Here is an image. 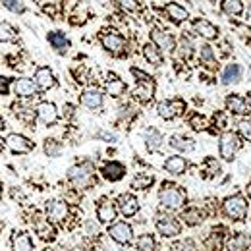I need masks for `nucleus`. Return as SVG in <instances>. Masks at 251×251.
I'll list each match as a JSON object with an SVG mask.
<instances>
[{"mask_svg":"<svg viewBox=\"0 0 251 251\" xmlns=\"http://www.w3.org/2000/svg\"><path fill=\"white\" fill-rule=\"evenodd\" d=\"M182 219H184V222H186L188 226H197V224H201V222L205 220V215H203L199 209L191 207V209L182 213Z\"/></svg>","mask_w":251,"mask_h":251,"instance_id":"obj_34","label":"nucleus"},{"mask_svg":"<svg viewBox=\"0 0 251 251\" xmlns=\"http://www.w3.org/2000/svg\"><path fill=\"white\" fill-rule=\"evenodd\" d=\"M250 246H251V238L248 234H244V232L232 236V238L226 242V250L228 251H248Z\"/></svg>","mask_w":251,"mask_h":251,"instance_id":"obj_24","label":"nucleus"},{"mask_svg":"<svg viewBox=\"0 0 251 251\" xmlns=\"http://www.w3.org/2000/svg\"><path fill=\"white\" fill-rule=\"evenodd\" d=\"M189 126H191L195 131H201V129L205 127V120H203L201 114H193V116L189 118Z\"/></svg>","mask_w":251,"mask_h":251,"instance_id":"obj_44","label":"nucleus"},{"mask_svg":"<svg viewBox=\"0 0 251 251\" xmlns=\"http://www.w3.org/2000/svg\"><path fill=\"white\" fill-rule=\"evenodd\" d=\"M155 226H157L158 234L164 236V238H176V236L182 232L180 222L176 219H172V217H166V215L158 217V219L155 220Z\"/></svg>","mask_w":251,"mask_h":251,"instance_id":"obj_8","label":"nucleus"},{"mask_svg":"<svg viewBox=\"0 0 251 251\" xmlns=\"http://www.w3.org/2000/svg\"><path fill=\"white\" fill-rule=\"evenodd\" d=\"M151 41L157 49H162V50H172L174 49V37L170 33H166L160 27H153L151 29Z\"/></svg>","mask_w":251,"mask_h":251,"instance_id":"obj_18","label":"nucleus"},{"mask_svg":"<svg viewBox=\"0 0 251 251\" xmlns=\"http://www.w3.org/2000/svg\"><path fill=\"white\" fill-rule=\"evenodd\" d=\"M201 62H215V52L211 45H203L201 47Z\"/></svg>","mask_w":251,"mask_h":251,"instance_id":"obj_42","label":"nucleus"},{"mask_svg":"<svg viewBox=\"0 0 251 251\" xmlns=\"http://www.w3.org/2000/svg\"><path fill=\"white\" fill-rule=\"evenodd\" d=\"M226 106H228V110H230L232 114H236V116L248 114V102H246L242 97H238V95H230V97L226 99Z\"/></svg>","mask_w":251,"mask_h":251,"instance_id":"obj_26","label":"nucleus"},{"mask_svg":"<svg viewBox=\"0 0 251 251\" xmlns=\"http://www.w3.org/2000/svg\"><path fill=\"white\" fill-rule=\"evenodd\" d=\"M43 151L47 157H60L62 153V141L54 139V137H47L43 143Z\"/></svg>","mask_w":251,"mask_h":251,"instance_id":"obj_32","label":"nucleus"},{"mask_svg":"<svg viewBox=\"0 0 251 251\" xmlns=\"http://www.w3.org/2000/svg\"><path fill=\"white\" fill-rule=\"evenodd\" d=\"M153 182H155V178L153 176H145L143 172L141 174H137L135 178H133V182H131V188L133 189H147L153 186Z\"/></svg>","mask_w":251,"mask_h":251,"instance_id":"obj_39","label":"nucleus"},{"mask_svg":"<svg viewBox=\"0 0 251 251\" xmlns=\"http://www.w3.org/2000/svg\"><path fill=\"white\" fill-rule=\"evenodd\" d=\"M100 43H102V47L108 50V52H112V54H120L122 50H124V37L120 35L118 31H104L100 35Z\"/></svg>","mask_w":251,"mask_h":251,"instance_id":"obj_11","label":"nucleus"},{"mask_svg":"<svg viewBox=\"0 0 251 251\" xmlns=\"http://www.w3.org/2000/svg\"><path fill=\"white\" fill-rule=\"evenodd\" d=\"M8 85H10V79L0 75V93H2V95L8 93Z\"/></svg>","mask_w":251,"mask_h":251,"instance_id":"obj_49","label":"nucleus"},{"mask_svg":"<svg viewBox=\"0 0 251 251\" xmlns=\"http://www.w3.org/2000/svg\"><path fill=\"white\" fill-rule=\"evenodd\" d=\"M6 147L14 153V155H27L35 149V143H33L29 137L22 135V133H10L6 137Z\"/></svg>","mask_w":251,"mask_h":251,"instance_id":"obj_4","label":"nucleus"},{"mask_svg":"<svg viewBox=\"0 0 251 251\" xmlns=\"http://www.w3.org/2000/svg\"><path fill=\"white\" fill-rule=\"evenodd\" d=\"M12 251H33V240L27 232H14L12 234Z\"/></svg>","mask_w":251,"mask_h":251,"instance_id":"obj_20","label":"nucleus"},{"mask_svg":"<svg viewBox=\"0 0 251 251\" xmlns=\"http://www.w3.org/2000/svg\"><path fill=\"white\" fill-rule=\"evenodd\" d=\"M33 81L37 83L39 91H49V89H52V87L56 85V77H54V74H52V70H50L49 66H41V68H37V72H35V79H33Z\"/></svg>","mask_w":251,"mask_h":251,"instance_id":"obj_12","label":"nucleus"},{"mask_svg":"<svg viewBox=\"0 0 251 251\" xmlns=\"http://www.w3.org/2000/svg\"><path fill=\"white\" fill-rule=\"evenodd\" d=\"M248 191H250V197H251V184H250V188H248Z\"/></svg>","mask_w":251,"mask_h":251,"instance_id":"obj_54","label":"nucleus"},{"mask_svg":"<svg viewBox=\"0 0 251 251\" xmlns=\"http://www.w3.org/2000/svg\"><path fill=\"white\" fill-rule=\"evenodd\" d=\"M122 251H124V250H122Z\"/></svg>","mask_w":251,"mask_h":251,"instance_id":"obj_57","label":"nucleus"},{"mask_svg":"<svg viewBox=\"0 0 251 251\" xmlns=\"http://www.w3.org/2000/svg\"><path fill=\"white\" fill-rule=\"evenodd\" d=\"M164 12H166V18H168L172 24H182V22H186L189 18L188 10L182 8V6L176 4V2H170V4L164 8Z\"/></svg>","mask_w":251,"mask_h":251,"instance_id":"obj_22","label":"nucleus"},{"mask_svg":"<svg viewBox=\"0 0 251 251\" xmlns=\"http://www.w3.org/2000/svg\"><path fill=\"white\" fill-rule=\"evenodd\" d=\"M106 91H108L110 97L118 99V97H122V95L126 93V83L118 75L110 74V75H108V81H106Z\"/></svg>","mask_w":251,"mask_h":251,"instance_id":"obj_30","label":"nucleus"},{"mask_svg":"<svg viewBox=\"0 0 251 251\" xmlns=\"http://www.w3.org/2000/svg\"><path fill=\"white\" fill-rule=\"evenodd\" d=\"M68 180L75 186L77 189H85L91 188L93 184H97V178H95V168L89 162H81V164H74L70 170H68Z\"/></svg>","mask_w":251,"mask_h":251,"instance_id":"obj_2","label":"nucleus"},{"mask_svg":"<svg viewBox=\"0 0 251 251\" xmlns=\"http://www.w3.org/2000/svg\"><path fill=\"white\" fill-rule=\"evenodd\" d=\"M143 56H145L147 62L153 64V66H160L162 64V54H160V50H158L153 43L143 45Z\"/></svg>","mask_w":251,"mask_h":251,"instance_id":"obj_31","label":"nucleus"},{"mask_svg":"<svg viewBox=\"0 0 251 251\" xmlns=\"http://www.w3.org/2000/svg\"><path fill=\"white\" fill-rule=\"evenodd\" d=\"M182 108H184V102H182V100H176V102H172V100H162V102L157 104V112L162 120H172V118H176V116L182 112Z\"/></svg>","mask_w":251,"mask_h":251,"instance_id":"obj_15","label":"nucleus"},{"mask_svg":"<svg viewBox=\"0 0 251 251\" xmlns=\"http://www.w3.org/2000/svg\"><path fill=\"white\" fill-rule=\"evenodd\" d=\"M45 213H47V219L50 220L52 224L54 222H64L68 217V203L66 201H58V199H52L45 205Z\"/></svg>","mask_w":251,"mask_h":251,"instance_id":"obj_10","label":"nucleus"},{"mask_svg":"<svg viewBox=\"0 0 251 251\" xmlns=\"http://www.w3.org/2000/svg\"><path fill=\"white\" fill-rule=\"evenodd\" d=\"M178 49H180V56H182V58L189 60V58L193 56V43H191L189 39H186V37H184V39L180 41Z\"/></svg>","mask_w":251,"mask_h":251,"instance_id":"obj_40","label":"nucleus"},{"mask_svg":"<svg viewBox=\"0 0 251 251\" xmlns=\"http://www.w3.org/2000/svg\"><path fill=\"white\" fill-rule=\"evenodd\" d=\"M186 199H188L186 191L180 188V186H176V184L164 182L162 188L158 189V201L166 209H172V211L174 209H182L186 205Z\"/></svg>","mask_w":251,"mask_h":251,"instance_id":"obj_1","label":"nucleus"},{"mask_svg":"<svg viewBox=\"0 0 251 251\" xmlns=\"http://www.w3.org/2000/svg\"><path fill=\"white\" fill-rule=\"evenodd\" d=\"M116 217H118V207H116V203H112V201H108V199H102V201L99 203V207H97V219H99V222H102V224H112Z\"/></svg>","mask_w":251,"mask_h":251,"instance_id":"obj_13","label":"nucleus"},{"mask_svg":"<svg viewBox=\"0 0 251 251\" xmlns=\"http://www.w3.org/2000/svg\"><path fill=\"white\" fill-rule=\"evenodd\" d=\"M12 91L16 97H20V99H31L35 95L39 93V87H37V83L29 79V77H20V79H14L12 81Z\"/></svg>","mask_w":251,"mask_h":251,"instance_id":"obj_9","label":"nucleus"},{"mask_svg":"<svg viewBox=\"0 0 251 251\" xmlns=\"http://www.w3.org/2000/svg\"><path fill=\"white\" fill-rule=\"evenodd\" d=\"M108 234L114 242L122 244V246H129L133 242V230L127 222H114V224H108Z\"/></svg>","mask_w":251,"mask_h":251,"instance_id":"obj_7","label":"nucleus"},{"mask_svg":"<svg viewBox=\"0 0 251 251\" xmlns=\"http://www.w3.org/2000/svg\"><path fill=\"white\" fill-rule=\"evenodd\" d=\"M2 2V6L6 8V10H10V12H14V14H24L25 12V6L20 2V0H0Z\"/></svg>","mask_w":251,"mask_h":251,"instance_id":"obj_41","label":"nucleus"},{"mask_svg":"<svg viewBox=\"0 0 251 251\" xmlns=\"http://www.w3.org/2000/svg\"><path fill=\"white\" fill-rule=\"evenodd\" d=\"M238 149H240V139H238V135H236L234 131H226V133H222V137H220V145H219L220 157L224 158V160H232L234 155L238 153Z\"/></svg>","mask_w":251,"mask_h":251,"instance_id":"obj_6","label":"nucleus"},{"mask_svg":"<svg viewBox=\"0 0 251 251\" xmlns=\"http://www.w3.org/2000/svg\"><path fill=\"white\" fill-rule=\"evenodd\" d=\"M0 195H2V191H0Z\"/></svg>","mask_w":251,"mask_h":251,"instance_id":"obj_56","label":"nucleus"},{"mask_svg":"<svg viewBox=\"0 0 251 251\" xmlns=\"http://www.w3.org/2000/svg\"><path fill=\"white\" fill-rule=\"evenodd\" d=\"M242 79V68L238 64H228L224 70H222V83L224 85H232V83H238Z\"/></svg>","mask_w":251,"mask_h":251,"instance_id":"obj_27","label":"nucleus"},{"mask_svg":"<svg viewBox=\"0 0 251 251\" xmlns=\"http://www.w3.org/2000/svg\"><path fill=\"white\" fill-rule=\"evenodd\" d=\"M33 2H37V4H41V2H43V0H33Z\"/></svg>","mask_w":251,"mask_h":251,"instance_id":"obj_53","label":"nucleus"},{"mask_svg":"<svg viewBox=\"0 0 251 251\" xmlns=\"http://www.w3.org/2000/svg\"><path fill=\"white\" fill-rule=\"evenodd\" d=\"M100 174H102V178L108 180V182H120L126 176V166L122 162H118V160H110V162H106V164L102 166Z\"/></svg>","mask_w":251,"mask_h":251,"instance_id":"obj_14","label":"nucleus"},{"mask_svg":"<svg viewBox=\"0 0 251 251\" xmlns=\"http://www.w3.org/2000/svg\"><path fill=\"white\" fill-rule=\"evenodd\" d=\"M193 29L199 33L203 39H209V41H213V39L219 37V29H217L211 22H207V20H203V18L193 20Z\"/></svg>","mask_w":251,"mask_h":251,"instance_id":"obj_21","label":"nucleus"},{"mask_svg":"<svg viewBox=\"0 0 251 251\" xmlns=\"http://www.w3.org/2000/svg\"><path fill=\"white\" fill-rule=\"evenodd\" d=\"M222 211L228 219L232 220H244L248 215V203L242 195H232V197H226L224 203H222Z\"/></svg>","mask_w":251,"mask_h":251,"instance_id":"obj_3","label":"nucleus"},{"mask_svg":"<svg viewBox=\"0 0 251 251\" xmlns=\"http://www.w3.org/2000/svg\"><path fill=\"white\" fill-rule=\"evenodd\" d=\"M164 170L168 174H174V176H182L186 170H188V160L180 155H174V157H168L164 160Z\"/></svg>","mask_w":251,"mask_h":251,"instance_id":"obj_19","label":"nucleus"},{"mask_svg":"<svg viewBox=\"0 0 251 251\" xmlns=\"http://www.w3.org/2000/svg\"><path fill=\"white\" fill-rule=\"evenodd\" d=\"M35 114L37 118L43 122L45 126H54L60 120V114H58V108L54 102H49V100H43L35 106Z\"/></svg>","mask_w":251,"mask_h":251,"instance_id":"obj_5","label":"nucleus"},{"mask_svg":"<svg viewBox=\"0 0 251 251\" xmlns=\"http://www.w3.org/2000/svg\"><path fill=\"white\" fill-rule=\"evenodd\" d=\"M172 250L174 251H193V244H191V242H182V244H176Z\"/></svg>","mask_w":251,"mask_h":251,"instance_id":"obj_48","label":"nucleus"},{"mask_svg":"<svg viewBox=\"0 0 251 251\" xmlns=\"http://www.w3.org/2000/svg\"><path fill=\"white\" fill-rule=\"evenodd\" d=\"M238 129H240V133L244 135V139L251 141V120L244 118V120H242V122L238 124Z\"/></svg>","mask_w":251,"mask_h":251,"instance_id":"obj_43","label":"nucleus"},{"mask_svg":"<svg viewBox=\"0 0 251 251\" xmlns=\"http://www.w3.org/2000/svg\"><path fill=\"white\" fill-rule=\"evenodd\" d=\"M14 108V112H16V116L20 118V120H24V122H27V124H33L35 122V110L29 108V106H22V104H14L12 106Z\"/></svg>","mask_w":251,"mask_h":251,"instance_id":"obj_35","label":"nucleus"},{"mask_svg":"<svg viewBox=\"0 0 251 251\" xmlns=\"http://www.w3.org/2000/svg\"><path fill=\"white\" fill-rule=\"evenodd\" d=\"M246 20H248V22H251V6L246 10Z\"/></svg>","mask_w":251,"mask_h":251,"instance_id":"obj_50","label":"nucleus"},{"mask_svg":"<svg viewBox=\"0 0 251 251\" xmlns=\"http://www.w3.org/2000/svg\"><path fill=\"white\" fill-rule=\"evenodd\" d=\"M118 211L124 215V217H133L139 213V201L135 195L131 193H122L118 197Z\"/></svg>","mask_w":251,"mask_h":251,"instance_id":"obj_16","label":"nucleus"},{"mask_svg":"<svg viewBox=\"0 0 251 251\" xmlns=\"http://www.w3.org/2000/svg\"><path fill=\"white\" fill-rule=\"evenodd\" d=\"M135 248H137V251H157V242H155V238L151 234H145V236H141L137 240Z\"/></svg>","mask_w":251,"mask_h":251,"instance_id":"obj_38","label":"nucleus"},{"mask_svg":"<svg viewBox=\"0 0 251 251\" xmlns=\"http://www.w3.org/2000/svg\"><path fill=\"white\" fill-rule=\"evenodd\" d=\"M47 41H49V45H50L56 52H60V54H64V52L70 49V41H68V37H66L62 31H50L47 35Z\"/></svg>","mask_w":251,"mask_h":251,"instance_id":"obj_23","label":"nucleus"},{"mask_svg":"<svg viewBox=\"0 0 251 251\" xmlns=\"http://www.w3.org/2000/svg\"><path fill=\"white\" fill-rule=\"evenodd\" d=\"M220 8H222V12L228 14V16H240V14L244 12L242 0H222V2H220Z\"/></svg>","mask_w":251,"mask_h":251,"instance_id":"obj_33","label":"nucleus"},{"mask_svg":"<svg viewBox=\"0 0 251 251\" xmlns=\"http://www.w3.org/2000/svg\"><path fill=\"white\" fill-rule=\"evenodd\" d=\"M4 127H6V124H4V118H2V116H0V131H2V129H4Z\"/></svg>","mask_w":251,"mask_h":251,"instance_id":"obj_51","label":"nucleus"},{"mask_svg":"<svg viewBox=\"0 0 251 251\" xmlns=\"http://www.w3.org/2000/svg\"><path fill=\"white\" fill-rule=\"evenodd\" d=\"M168 145H170L172 149H178V151H191V149H193V141H191V139L178 137V135L170 137V139H168Z\"/></svg>","mask_w":251,"mask_h":251,"instance_id":"obj_37","label":"nucleus"},{"mask_svg":"<svg viewBox=\"0 0 251 251\" xmlns=\"http://www.w3.org/2000/svg\"><path fill=\"white\" fill-rule=\"evenodd\" d=\"M16 39H18V31L8 22H0V41L2 43H14Z\"/></svg>","mask_w":251,"mask_h":251,"instance_id":"obj_36","label":"nucleus"},{"mask_svg":"<svg viewBox=\"0 0 251 251\" xmlns=\"http://www.w3.org/2000/svg\"><path fill=\"white\" fill-rule=\"evenodd\" d=\"M155 95V81H139L137 89H135V99H139L141 102H149Z\"/></svg>","mask_w":251,"mask_h":251,"instance_id":"obj_28","label":"nucleus"},{"mask_svg":"<svg viewBox=\"0 0 251 251\" xmlns=\"http://www.w3.org/2000/svg\"><path fill=\"white\" fill-rule=\"evenodd\" d=\"M118 4L127 10V12H135L137 8H139V4H137V0H118Z\"/></svg>","mask_w":251,"mask_h":251,"instance_id":"obj_45","label":"nucleus"},{"mask_svg":"<svg viewBox=\"0 0 251 251\" xmlns=\"http://www.w3.org/2000/svg\"><path fill=\"white\" fill-rule=\"evenodd\" d=\"M205 246H207V250H211V251H220V238L211 236V238L205 242Z\"/></svg>","mask_w":251,"mask_h":251,"instance_id":"obj_46","label":"nucleus"},{"mask_svg":"<svg viewBox=\"0 0 251 251\" xmlns=\"http://www.w3.org/2000/svg\"><path fill=\"white\" fill-rule=\"evenodd\" d=\"M250 106H251V97H250Z\"/></svg>","mask_w":251,"mask_h":251,"instance_id":"obj_55","label":"nucleus"},{"mask_svg":"<svg viewBox=\"0 0 251 251\" xmlns=\"http://www.w3.org/2000/svg\"><path fill=\"white\" fill-rule=\"evenodd\" d=\"M43 251H54V250H50V248H45Z\"/></svg>","mask_w":251,"mask_h":251,"instance_id":"obj_52","label":"nucleus"},{"mask_svg":"<svg viewBox=\"0 0 251 251\" xmlns=\"http://www.w3.org/2000/svg\"><path fill=\"white\" fill-rule=\"evenodd\" d=\"M102 100H104L102 95H100V91H97V89H87V91L81 93V104L87 106V108H91V110H99L102 106Z\"/></svg>","mask_w":251,"mask_h":251,"instance_id":"obj_25","label":"nucleus"},{"mask_svg":"<svg viewBox=\"0 0 251 251\" xmlns=\"http://www.w3.org/2000/svg\"><path fill=\"white\" fill-rule=\"evenodd\" d=\"M131 74L137 77V81H151L153 77L149 75V74H145V72H141L139 68H131Z\"/></svg>","mask_w":251,"mask_h":251,"instance_id":"obj_47","label":"nucleus"},{"mask_svg":"<svg viewBox=\"0 0 251 251\" xmlns=\"http://www.w3.org/2000/svg\"><path fill=\"white\" fill-rule=\"evenodd\" d=\"M33 226H35V232L39 234L41 240H45V242H52V240L56 238V230H54L52 222H50L49 219H41V217H37V219L33 220Z\"/></svg>","mask_w":251,"mask_h":251,"instance_id":"obj_17","label":"nucleus"},{"mask_svg":"<svg viewBox=\"0 0 251 251\" xmlns=\"http://www.w3.org/2000/svg\"><path fill=\"white\" fill-rule=\"evenodd\" d=\"M145 145H147V151H151V153H155V151L160 149V145H162V133L158 131L157 127H149L145 131Z\"/></svg>","mask_w":251,"mask_h":251,"instance_id":"obj_29","label":"nucleus"}]
</instances>
